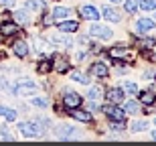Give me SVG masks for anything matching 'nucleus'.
Instances as JSON below:
<instances>
[{
  "instance_id": "28",
  "label": "nucleus",
  "mask_w": 156,
  "mask_h": 146,
  "mask_svg": "<svg viewBox=\"0 0 156 146\" xmlns=\"http://www.w3.org/2000/svg\"><path fill=\"white\" fill-rule=\"evenodd\" d=\"M140 99H142L144 104H152V101H154V94H152V91H144V94L140 95Z\"/></svg>"
},
{
  "instance_id": "35",
  "label": "nucleus",
  "mask_w": 156,
  "mask_h": 146,
  "mask_svg": "<svg viewBox=\"0 0 156 146\" xmlns=\"http://www.w3.org/2000/svg\"><path fill=\"white\" fill-rule=\"evenodd\" d=\"M43 23H45V24H51L53 23V16H45V20H43Z\"/></svg>"
},
{
  "instance_id": "5",
  "label": "nucleus",
  "mask_w": 156,
  "mask_h": 146,
  "mask_svg": "<svg viewBox=\"0 0 156 146\" xmlns=\"http://www.w3.org/2000/svg\"><path fill=\"white\" fill-rule=\"evenodd\" d=\"M101 110H104L105 116H110V120H126V112L116 108V105H105Z\"/></svg>"
},
{
  "instance_id": "16",
  "label": "nucleus",
  "mask_w": 156,
  "mask_h": 146,
  "mask_svg": "<svg viewBox=\"0 0 156 146\" xmlns=\"http://www.w3.org/2000/svg\"><path fill=\"white\" fill-rule=\"evenodd\" d=\"M71 116L75 118V120H79V122H91V114L89 112H83V110H77V108H73Z\"/></svg>"
},
{
  "instance_id": "24",
  "label": "nucleus",
  "mask_w": 156,
  "mask_h": 146,
  "mask_svg": "<svg viewBox=\"0 0 156 146\" xmlns=\"http://www.w3.org/2000/svg\"><path fill=\"white\" fill-rule=\"evenodd\" d=\"M71 77H73V79H75V81L83 83V85H85V83H89V79H87V75H83V73H81V71H73V73H71Z\"/></svg>"
},
{
  "instance_id": "2",
  "label": "nucleus",
  "mask_w": 156,
  "mask_h": 146,
  "mask_svg": "<svg viewBox=\"0 0 156 146\" xmlns=\"http://www.w3.org/2000/svg\"><path fill=\"white\" fill-rule=\"evenodd\" d=\"M89 33H91L95 39H101V41H110L112 37H114V33H112L108 27H104V24H93L91 29H89Z\"/></svg>"
},
{
  "instance_id": "34",
  "label": "nucleus",
  "mask_w": 156,
  "mask_h": 146,
  "mask_svg": "<svg viewBox=\"0 0 156 146\" xmlns=\"http://www.w3.org/2000/svg\"><path fill=\"white\" fill-rule=\"evenodd\" d=\"M0 4H4V6H12V4H14V0H0Z\"/></svg>"
},
{
  "instance_id": "9",
  "label": "nucleus",
  "mask_w": 156,
  "mask_h": 146,
  "mask_svg": "<svg viewBox=\"0 0 156 146\" xmlns=\"http://www.w3.org/2000/svg\"><path fill=\"white\" fill-rule=\"evenodd\" d=\"M110 57L112 59H130V49H126V47H114L110 51Z\"/></svg>"
},
{
  "instance_id": "12",
  "label": "nucleus",
  "mask_w": 156,
  "mask_h": 146,
  "mask_svg": "<svg viewBox=\"0 0 156 146\" xmlns=\"http://www.w3.org/2000/svg\"><path fill=\"white\" fill-rule=\"evenodd\" d=\"M12 51H14L16 57H27V55H29V47H27L24 41H16L14 45H12Z\"/></svg>"
},
{
  "instance_id": "4",
  "label": "nucleus",
  "mask_w": 156,
  "mask_h": 146,
  "mask_svg": "<svg viewBox=\"0 0 156 146\" xmlns=\"http://www.w3.org/2000/svg\"><path fill=\"white\" fill-rule=\"evenodd\" d=\"M33 91H37V85L33 81H29V79H23L14 87V94H18V95H27V94H33Z\"/></svg>"
},
{
  "instance_id": "15",
  "label": "nucleus",
  "mask_w": 156,
  "mask_h": 146,
  "mask_svg": "<svg viewBox=\"0 0 156 146\" xmlns=\"http://www.w3.org/2000/svg\"><path fill=\"white\" fill-rule=\"evenodd\" d=\"M59 30H61V33H75L77 23L75 20H61V23H59Z\"/></svg>"
},
{
  "instance_id": "30",
  "label": "nucleus",
  "mask_w": 156,
  "mask_h": 146,
  "mask_svg": "<svg viewBox=\"0 0 156 146\" xmlns=\"http://www.w3.org/2000/svg\"><path fill=\"white\" fill-rule=\"evenodd\" d=\"M126 112L128 114H136V112H138V104H136V101H128L126 104Z\"/></svg>"
},
{
  "instance_id": "11",
  "label": "nucleus",
  "mask_w": 156,
  "mask_h": 146,
  "mask_svg": "<svg viewBox=\"0 0 156 146\" xmlns=\"http://www.w3.org/2000/svg\"><path fill=\"white\" fill-rule=\"evenodd\" d=\"M53 20H65V18H69L71 16V10L69 8H65V6H57L55 10H53Z\"/></svg>"
},
{
  "instance_id": "38",
  "label": "nucleus",
  "mask_w": 156,
  "mask_h": 146,
  "mask_svg": "<svg viewBox=\"0 0 156 146\" xmlns=\"http://www.w3.org/2000/svg\"><path fill=\"white\" fill-rule=\"evenodd\" d=\"M154 124H156V120H154Z\"/></svg>"
},
{
  "instance_id": "1",
  "label": "nucleus",
  "mask_w": 156,
  "mask_h": 146,
  "mask_svg": "<svg viewBox=\"0 0 156 146\" xmlns=\"http://www.w3.org/2000/svg\"><path fill=\"white\" fill-rule=\"evenodd\" d=\"M18 130H20L23 136H27V138H37V136H41V132H43L41 122H23L18 126Z\"/></svg>"
},
{
  "instance_id": "14",
  "label": "nucleus",
  "mask_w": 156,
  "mask_h": 146,
  "mask_svg": "<svg viewBox=\"0 0 156 146\" xmlns=\"http://www.w3.org/2000/svg\"><path fill=\"white\" fill-rule=\"evenodd\" d=\"M53 67H55L59 73H65V71L69 69V61H67L65 57H61V55H57V57H55V63H53Z\"/></svg>"
},
{
  "instance_id": "8",
  "label": "nucleus",
  "mask_w": 156,
  "mask_h": 146,
  "mask_svg": "<svg viewBox=\"0 0 156 146\" xmlns=\"http://www.w3.org/2000/svg\"><path fill=\"white\" fill-rule=\"evenodd\" d=\"M16 33H18L16 23H4V24H0V37H10V35H16Z\"/></svg>"
},
{
  "instance_id": "25",
  "label": "nucleus",
  "mask_w": 156,
  "mask_h": 146,
  "mask_svg": "<svg viewBox=\"0 0 156 146\" xmlns=\"http://www.w3.org/2000/svg\"><path fill=\"white\" fill-rule=\"evenodd\" d=\"M140 8H142V10H154L156 0H142V2H140Z\"/></svg>"
},
{
  "instance_id": "20",
  "label": "nucleus",
  "mask_w": 156,
  "mask_h": 146,
  "mask_svg": "<svg viewBox=\"0 0 156 146\" xmlns=\"http://www.w3.org/2000/svg\"><path fill=\"white\" fill-rule=\"evenodd\" d=\"M12 18H14L18 24H27V23H29V14L23 12V10H16L14 14H12Z\"/></svg>"
},
{
  "instance_id": "37",
  "label": "nucleus",
  "mask_w": 156,
  "mask_h": 146,
  "mask_svg": "<svg viewBox=\"0 0 156 146\" xmlns=\"http://www.w3.org/2000/svg\"><path fill=\"white\" fill-rule=\"evenodd\" d=\"M112 2H120V0H112Z\"/></svg>"
},
{
  "instance_id": "36",
  "label": "nucleus",
  "mask_w": 156,
  "mask_h": 146,
  "mask_svg": "<svg viewBox=\"0 0 156 146\" xmlns=\"http://www.w3.org/2000/svg\"><path fill=\"white\" fill-rule=\"evenodd\" d=\"M152 136H154V140H156V132H154V134H152Z\"/></svg>"
},
{
  "instance_id": "21",
  "label": "nucleus",
  "mask_w": 156,
  "mask_h": 146,
  "mask_svg": "<svg viewBox=\"0 0 156 146\" xmlns=\"http://www.w3.org/2000/svg\"><path fill=\"white\" fill-rule=\"evenodd\" d=\"M75 132H77L75 128H71V126H63V128L59 130V136H61V138H73Z\"/></svg>"
},
{
  "instance_id": "10",
  "label": "nucleus",
  "mask_w": 156,
  "mask_h": 146,
  "mask_svg": "<svg viewBox=\"0 0 156 146\" xmlns=\"http://www.w3.org/2000/svg\"><path fill=\"white\" fill-rule=\"evenodd\" d=\"M81 16L87 18V20H98L99 12H98V8H93V6H81Z\"/></svg>"
},
{
  "instance_id": "18",
  "label": "nucleus",
  "mask_w": 156,
  "mask_h": 146,
  "mask_svg": "<svg viewBox=\"0 0 156 146\" xmlns=\"http://www.w3.org/2000/svg\"><path fill=\"white\" fill-rule=\"evenodd\" d=\"M0 116H4L8 122H14V120H16V112L10 110V108H4V105H0Z\"/></svg>"
},
{
  "instance_id": "29",
  "label": "nucleus",
  "mask_w": 156,
  "mask_h": 146,
  "mask_svg": "<svg viewBox=\"0 0 156 146\" xmlns=\"http://www.w3.org/2000/svg\"><path fill=\"white\" fill-rule=\"evenodd\" d=\"M124 89H126L128 94H136V91H138V85H136L134 81H126V85H124Z\"/></svg>"
},
{
  "instance_id": "7",
  "label": "nucleus",
  "mask_w": 156,
  "mask_h": 146,
  "mask_svg": "<svg viewBox=\"0 0 156 146\" xmlns=\"http://www.w3.org/2000/svg\"><path fill=\"white\" fill-rule=\"evenodd\" d=\"M101 14H104L108 20H112V23H120L122 20L120 12H118L116 8H112V6H104V8H101Z\"/></svg>"
},
{
  "instance_id": "22",
  "label": "nucleus",
  "mask_w": 156,
  "mask_h": 146,
  "mask_svg": "<svg viewBox=\"0 0 156 146\" xmlns=\"http://www.w3.org/2000/svg\"><path fill=\"white\" fill-rule=\"evenodd\" d=\"M43 0H27V10H41Z\"/></svg>"
},
{
  "instance_id": "26",
  "label": "nucleus",
  "mask_w": 156,
  "mask_h": 146,
  "mask_svg": "<svg viewBox=\"0 0 156 146\" xmlns=\"http://www.w3.org/2000/svg\"><path fill=\"white\" fill-rule=\"evenodd\" d=\"M136 8H138V0H126V10L130 12V14H134Z\"/></svg>"
},
{
  "instance_id": "6",
  "label": "nucleus",
  "mask_w": 156,
  "mask_h": 146,
  "mask_svg": "<svg viewBox=\"0 0 156 146\" xmlns=\"http://www.w3.org/2000/svg\"><path fill=\"white\" fill-rule=\"evenodd\" d=\"M105 98L110 99L112 104H120L122 99H124V89H118V87H112V89H108V94H105Z\"/></svg>"
},
{
  "instance_id": "13",
  "label": "nucleus",
  "mask_w": 156,
  "mask_h": 146,
  "mask_svg": "<svg viewBox=\"0 0 156 146\" xmlns=\"http://www.w3.org/2000/svg\"><path fill=\"white\" fill-rule=\"evenodd\" d=\"M136 29H138L140 33H150V30L154 29V20H150V18H140L138 24H136Z\"/></svg>"
},
{
  "instance_id": "3",
  "label": "nucleus",
  "mask_w": 156,
  "mask_h": 146,
  "mask_svg": "<svg viewBox=\"0 0 156 146\" xmlns=\"http://www.w3.org/2000/svg\"><path fill=\"white\" fill-rule=\"evenodd\" d=\"M63 104H65V108H69V110L79 108L81 105V95L75 94V91H67V94L63 95Z\"/></svg>"
},
{
  "instance_id": "33",
  "label": "nucleus",
  "mask_w": 156,
  "mask_h": 146,
  "mask_svg": "<svg viewBox=\"0 0 156 146\" xmlns=\"http://www.w3.org/2000/svg\"><path fill=\"white\" fill-rule=\"evenodd\" d=\"M140 47H142V49H152V47H154V39H146V41H142V43H140Z\"/></svg>"
},
{
  "instance_id": "17",
  "label": "nucleus",
  "mask_w": 156,
  "mask_h": 146,
  "mask_svg": "<svg viewBox=\"0 0 156 146\" xmlns=\"http://www.w3.org/2000/svg\"><path fill=\"white\" fill-rule=\"evenodd\" d=\"M91 73H93V75H98V77H105V75H108V65H105V63H93Z\"/></svg>"
},
{
  "instance_id": "32",
  "label": "nucleus",
  "mask_w": 156,
  "mask_h": 146,
  "mask_svg": "<svg viewBox=\"0 0 156 146\" xmlns=\"http://www.w3.org/2000/svg\"><path fill=\"white\" fill-rule=\"evenodd\" d=\"M33 104L39 105V108H47V105H49V101H47L45 98H35V99H33Z\"/></svg>"
},
{
  "instance_id": "27",
  "label": "nucleus",
  "mask_w": 156,
  "mask_h": 146,
  "mask_svg": "<svg viewBox=\"0 0 156 146\" xmlns=\"http://www.w3.org/2000/svg\"><path fill=\"white\" fill-rule=\"evenodd\" d=\"M51 67H53L51 61H47V59L39 63V71H41V73H47V71H51Z\"/></svg>"
},
{
  "instance_id": "19",
  "label": "nucleus",
  "mask_w": 156,
  "mask_h": 146,
  "mask_svg": "<svg viewBox=\"0 0 156 146\" xmlns=\"http://www.w3.org/2000/svg\"><path fill=\"white\" fill-rule=\"evenodd\" d=\"M51 43L53 45H61V47H71V39L69 37H51Z\"/></svg>"
},
{
  "instance_id": "23",
  "label": "nucleus",
  "mask_w": 156,
  "mask_h": 146,
  "mask_svg": "<svg viewBox=\"0 0 156 146\" xmlns=\"http://www.w3.org/2000/svg\"><path fill=\"white\" fill-rule=\"evenodd\" d=\"M87 95H89V99H91V101H98V99H101V87H91Z\"/></svg>"
},
{
  "instance_id": "31",
  "label": "nucleus",
  "mask_w": 156,
  "mask_h": 146,
  "mask_svg": "<svg viewBox=\"0 0 156 146\" xmlns=\"http://www.w3.org/2000/svg\"><path fill=\"white\" fill-rule=\"evenodd\" d=\"M146 128H148V124H146V122H134L132 124V130H134V132H138V130H146Z\"/></svg>"
}]
</instances>
